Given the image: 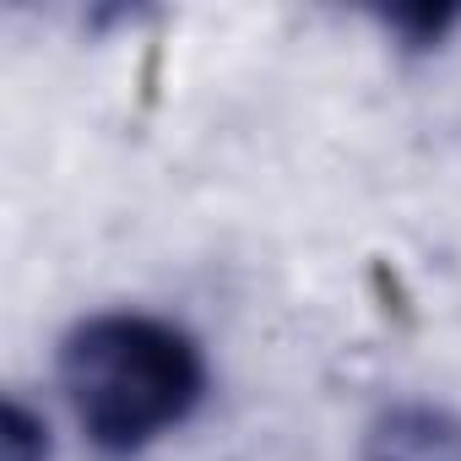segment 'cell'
I'll list each match as a JSON object with an SVG mask.
<instances>
[{"label": "cell", "mask_w": 461, "mask_h": 461, "mask_svg": "<svg viewBox=\"0 0 461 461\" xmlns=\"http://www.w3.org/2000/svg\"><path fill=\"white\" fill-rule=\"evenodd\" d=\"M60 385L104 456H136L174 434L206 396L201 342L158 315H87L60 342Z\"/></svg>", "instance_id": "obj_1"}, {"label": "cell", "mask_w": 461, "mask_h": 461, "mask_svg": "<svg viewBox=\"0 0 461 461\" xmlns=\"http://www.w3.org/2000/svg\"><path fill=\"white\" fill-rule=\"evenodd\" d=\"M364 461H461V412L445 402H391L364 429Z\"/></svg>", "instance_id": "obj_2"}, {"label": "cell", "mask_w": 461, "mask_h": 461, "mask_svg": "<svg viewBox=\"0 0 461 461\" xmlns=\"http://www.w3.org/2000/svg\"><path fill=\"white\" fill-rule=\"evenodd\" d=\"M0 461H50V429L23 396H6L0 412Z\"/></svg>", "instance_id": "obj_3"}, {"label": "cell", "mask_w": 461, "mask_h": 461, "mask_svg": "<svg viewBox=\"0 0 461 461\" xmlns=\"http://www.w3.org/2000/svg\"><path fill=\"white\" fill-rule=\"evenodd\" d=\"M380 23H385L402 44L429 50V44H439V39L461 23V6H391V12H380Z\"/></svg>", "instance_id": "obj_4"}]
</instances>
